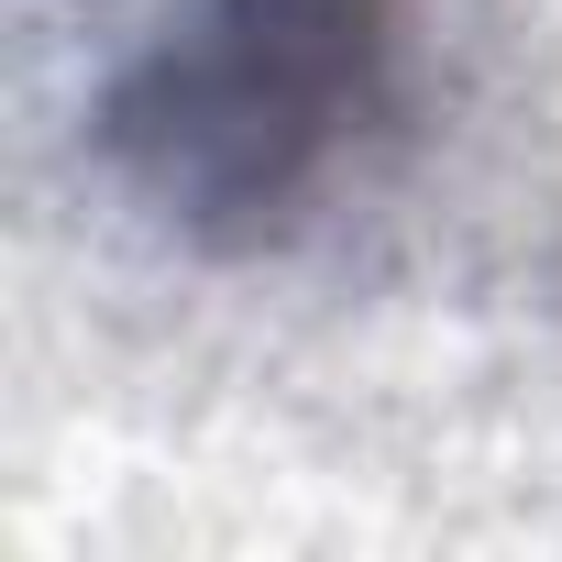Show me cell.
<instances>
[{"instance_id": "6da1fadb", "label": "cell", "mask_w": 562, "mask_h": 562, "mask_svg": "<svg viewBox=\"0 0 562 562\" xmlns=\"http://www.w3.org/2000/svg\"><path fill=\"white\" fill-rule=\"evenodd\" d=\"M397 12L386 0H199L177 67L155 89V133L221 188H299L310 166L386 111Z\"/></svg>"}]
</instances>
